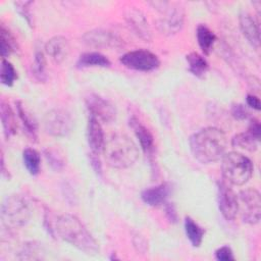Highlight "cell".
<instances>
[{"label":"cell","instance_id":"obj_5","mask_svg":"<svg viewBox=\"0 0 261 261\" xmlns=\"http://www.w3.org/2000/svg\"><path fill=\"white\" fill-rule=\"evenodd\" d=\"M221 171L224 179L233 186L245 185L252 176L253 164L251 160L239 152H228L223 155Z\"/></svg>","mask_w":261,"mask_h":261},{"label":"cell","instance_id":"obj_13","mask_svg":"<svg viewBox=\"0 0 261 261\" xmlns=\"http://www.w3.org/2000/svg\"><path fill=\"white\" fill-rule=\"evenodd\" d=\"M126 23L133 33L145 42L152 40V32L144 13L138 9H129L125 15Z\"/></svg>","mask_w":261,"mask_h":261},{"label":"cell","instance_id":"obj_37","mask_svg":"<svg viewBox=\"0 0 261 261\" xmlns=\"http://www.w3.org/2000/svg\"><path fill=\"white\" fill-rule=\"evenodd\" d=\"M165 213L169 221L176 222L177 221V213L175 210V207L172 203H165Z\"/></svg>","mask_w":261,"mask_h":261},{"label":"cell","instance_id":"obj_38","mask_svg":"<svg viewBox=\"0 0 261 261\" xmlns=\"http://www.w3.org/2000/svg\"><path fill=\"white\" fill-rule=\"evenodd\" d=\"M247 104L252 107L253 109L256 110H260L261 109V104H260V100L258 97L254 96V95H247Z\"/></svg>","mask_w":261,"mask_h":261},{"label":"cell","instance_id":"obj_31","mask_svg":"<svg viewBox=\"0 0 261 261\" xmlns=\"http://www.w3.org/2000/svg\"><path fill=\"white\" fill-rule=\"evenodd\" d=\"M44 155H45V158H46L48 164L54 170L59 171L64 167V165H65L64 159L56 149L48 147L47 149L44 150Z\"/></svg>","mask_w":261,"mask_h":261},{"label":"cell","instance_id":"obj_12","mask_svg":"<svg viewBox=\"0 0 261 261\" xmlns=\"http://www.w3.org/2000/svg\"><path fill=\"white\" fill-rule=\"evenodd\" d=\"M86 105L91 115L96 117L98 120L109 123L116 117L115 107L106 99L99 95L91 94L86 98Z\"/></svg>","mask_w":261,"mask_h":261},{"label":"cell","instance_id":"obj_35","mask_svg":"<svg viewBox=\"0 0 261 261\" xmlns=\"http://www.w3.org/2000/svg\"><path fill=\"white\" fill-rule=\"evenodd\" d=\"M257 141H260V135H261V125L259 120H257L256 118L251 119L248 130Z\"/></svg>","mask_w":261,"mask_h":261},{"label":"cell","instance_id":"obj_3","mask_svg":"<svg viewBox=\"0 0 261 261\" xmlns=\"http://www.w3.org/2000/svg\"><path fill=\"white\" fill-rule=\"evenodd\" d=\"M102 152L106 163L116 169L128 168L139 158L138 146L122 133H114L105 138Z\"/></svg>","mask_w":261,"mask_h":261},{"label":"cell","instance_id":"obj_1","mask_svg":"<svg viewBox=\"0 0 261 261\" xmlns=\"http://www.w3.org/2000/svg\"><path fill=\"white\" fill-rule=\"evenodd\" d=\"M226 147V136L217 127H205L190 138L192 154L202 164H210L220 160L225 154Z\"/></svg>","mask_w":261,"mask_h":261},{"label":"cell","instance_id":"obj_7","mask_svg":"<svg viewBox=\"0 0 261 261\" xmlns=\"http://www.w3.org/2000/svg\"><path fill=\"white\" fill-rule=\"evenodd\" d=\"M238 199L243 221L249 224H257L261 217L260 193L255 189H246L241 191Z\"/></svg>","mask_w":261,"mask_h":261},{"label":"cell","instance_id":"obj_33","mask_svg":"<svg viewBox=\"0 0 261 261\" xmlns=\"http://www.w3.org/2000/svg\"><path fill=\"white\" fill-rule=\"evenodd\" d=\"M215 257L219 261H230L234 260L233 253L228 246H222L215 251Z\"/></svg>","mask_w":261,"mask_h":261},{"label":"cell","instance_id":"obj_21","mask_svg":"<svg viewBox=\"0 0 261 261\" xmlns=\"http://www.w3.org/2000/svg\"><path fill=\"white\" fill-rule=\"evenodd\" d=\"M77 67H108L110 66L109 59L99 52H86L79 57L76 62Z\"/></svg>","mask_w":261,"mask_h":261},{"label":"cell","instance_id":"obj_17","mask_svg":"<svg viewBox=\"0 0 261 261\" xmlns=\"http://www.w3.org/2000/svg\"><path fill=\"white\" fill-rule=\"evenodd\" d=\"M87 139H88V144L91 149V152L95 154H99L103 149L105 137L99 120L92 115L88 120Z\"/></svg>","mask_w":261,"mask_h":261},{"label":"cell","instance_id":"obj_22","mask_svg":"<svg viewBox=\"0 0 261 261\" xmlns=\"http://www.w3.org/2000/svg\"><path fill=\"white\" fill-rule=\"evenodd\" d=\"M187 62H188V66H189V70L197 77H203L208 68V62L206 61V59L200 55L199 53L196 52H192L190 54H188L186 56Z\"/></svg>","mask_w":261,"mask_h":261},{"label":"cell","instance_id":"obj_8","mask_svg":"<svg viewBox=\"0 0 261 261\" xmlns=\"http://www.w3.org/2000/svg\"><path fill=\"white\" fill-rule=\"evenodd\" d=\"M119 61L125 67L138 71H152L160 64L157 55L144 49L126 52L120 57Z\"/></svg>","mask_w":261,"mask_h":261},{"label":"cell","instance_id":"obj_18","mask_svg":"<svg viewBox=\"0 0 261 261\" xmlns=\"http://www.w3.org/2000/svg\"><path fill=\"white\" fill-rule=\"evenodd\" d=\"M169 194L170 185L167 182H162L158 186L144 190L141 194V198L145 204L152 207H156L166 203Z\"/></svg>","mask_w":261,"mask_h":261},{"label":"cell","instance_id":"obj_26","mask_svg":"<svg viewBox=\"0 0 261 261\" xmlns=\"http://www.w3.org/2000/svg\"><path fill=\"white\" fill-rule=\"evenodd\" d=\"M185 231L191 244L194 247H200V245L202 244L205 231L191 217H186L185 219Z\"/></svg>","mask_w":261,"mask_h":261},{"label":"cell","instance_id":"obj_34","mask_svg":"<svg viewBox=\"0 0 261 261\" xmlns=\"http://www.w3.org/2000/svg\"><path fill=\"white\" fill-rule=\"evenodd\" d=\"M231 115L238 120H245L249 117L248 109L242 104H233L231 107Z\"/></svg>","mask_w":261,"mask_h":261},{"label":"cell","instance_id":"obj_16","mask_svg":"<svg viewBox=\"0 0 261 261\" xmlns=\"http://www.w3.org/2000/svg\"><path fill=\"white\" fill-rule=\"evenodd\" d=\"M69 43L66 38L62 36H55L51 38L45 45L46 54L56 63H61L69 54Z\"/></svg>","mask_w":261,"mask_h":261},{"label":"cell","instance_id":"obj_23","mask_svg":"<svg viewBox=\"0 0 261 261\" xmlns=\"http://www.w3.org/2000/svg\"><path fill=\"white\" fill-rule=\"evenodd\" d=\"M197 40L203 53L208 55L212 50L216 36L208 27L205 24H200L197 28Z\"/></svg>","mask_w":261,"mask_h":261},{"label":"cell","instance_id":"obj_10","mask_svg":"<svg viewBox=\"0 0 261 261\" xmlns=\"http://www.w3.org/2000/svg\"><path fill=\"white\" fill-rule=\"evenodd\" d=\"M83 42L94 48L114 49L123 46V40L117 34L103 29H96L87 32L83 36Z\"/></svg>","mask_w":261,"mask_h":261},{"label":"cell","instance_id":"obj_9","mask_svg":"<svg viewBox=\"0 0 261 261\" xmlns=\"http://www.w3.org/2000/svg\"><path fill=\"white\" fill-rule=\"evenodd\" d=\"M44 125L47 134L54 137H65L72 128V118L66 110L55 108L46 113Z\"/></svg>","mask_w":261,"mask_h":261},{"label":"cell","instance_id":"obj_36","mask_svg":"<svg viewBox=\"0 0 261 261\" xmlns=\"http://www.w3.org/2000/svg\"><path fill=\"white\" fill-rule=\"evenodd\" d=\"M90 162H91V165H92L93 169L95 170V172L97 174H101L102 173V164H101V161L99 159V154H95V153L91 152Z\"/></svg>","mask_w":261,"mask_h":261},{"label":"cell","instance_id":"obj_19","mask_svg":"<svg viewBox=\"0 0 261 261\" xmlns=\"http://www.w3.org/2000/svg\"><path fill=\"white\" fill-rule=\"evenodd\" d=\"M0 115H1V121H2V126L4 129L5 136L7 138H9V137L15 135L16 129H17L15 113L13 112L10 105L8 103H6L5 101H1Z\"/></svg>","mask_w":261,"mask_h":261},{"label":"cell","instance_id":"obj_2","mask_svg":"<svg viewBox=\"0 0 261 261\" xmlns=\"http://www.w3.org/2000/svg\"><path fill=\"white\" fill-rule=\"evenodd\" d=\"M53 228L54 234L56 233L60 239L85 254L95 255L98 253V243L76 216L71 214L58 216L53 223Z\"/></svg>","mask_w":261,"mask_h":261},{"label":"cell","instance_id":"obj_20","mask_svg":"<svg viewBox=\"0 0 261 261\" xmlns=\"http://www.w3.org/2000/svg\"><path fill=\"white\" fill-rule=\"evenodd\" d=\"M16 111H17V115L19 117V119L21 120L23 127L25 128V132L28 134V136L31 138V140L36 141L38 136V124L36 119L34 118V116H32V114L25 109V107L23 106V104L21 102H16Z\"/></svg>","mask_w":261,"mask_h":261},{"label":"cell","instance_id":"obj_4","mask_svg":"<svg viewBox=\"0 0 261 261\" xmlns=\"http://www.w3.org/2000/svg\"><path fill=\"white\" fill-rule=\"evenodd\" d=\"M32 217V208L20 195L7 196L1 205V220L8 229L25 226Z\"/></svg>","mask_w":261,"mask_h":261},{"label":"cell","instance_id":"obj_14","mask_svg":"<svg viewBox=\"0 0 261 261\" xmlns=\"http://www.w3.org/2000/svg\"><path fill=\"white\" fill-rule=\"evenodd\" d=\"M240 20V29L242 31L243 36L249 42V44L258 49L260 45V30L259 22L256 18L249 12L243 11L239 17Z\"/></svg>","mask_w":261,"mask_h":261},{"label":"cell","instance_id":"obj_15","mask_svg":"<svg viewBox=\"0 0 261 261\" xmlns=\"http://www.w3.org/2000/svg\"><path fill=\"white\" fill-rule=\"evenodd\" d=\"M129 125L139 140L143 152L147 156L152 157L154 150V137L152 133L136 116H132L129 118Z\"/></svg>","mask_w":261,"mask_h":261},{"label":"cell","instance_id":"obj_29","mask_svg":"<svg viewBox=\"0 0 261 261\" xmlns=\"http://www.w3.org/2000/svg\"><path fill=\"white\" fill-rule=\"evenodd\" d=\"M33 75L40 83H45L47 81V72H46V59L43 51L37 49L35 52L34 63L32 67Z\"/></svg>","mask_w":261,"mask_h":261},{"label":"cell","instance_id":"obj_32","mask_svg":"<svg viewBox=\"0 0 261 261\" xmlns=\"http://www.w3.org/2000/svg\"><path fill=\"white\" fill-rule=\"evenodd\" d=\"M32 1H17L14 2L15 10L25 19L30 27L33 25V15H32Z\"/></svg>","mask_w":261,"mask_h":261},{"label":"cell","instance_id":"obj_27","mask_svg":"<svg viewBox=\"0 0 261 261\" xmlns=\"http://www.w3.org/2000/svg\"><path fill=\"white\" fill-rule=\"evenodd\" d=\"M22 159L27 170L32 175H37L40 172L41 156L37 150L33 148L24 149L22 152Z\"/></svg>","mask_w":261,"mask_h":261},{"label":"cell","instance_id":"obj_25","mask_svg":"<svg viewBox=\"0 0 261 261\" xmlns=\"http://www.w3.org/2000/svg\"><path fill=\"white\" fill-rule=\"evenodd\" d=\"M17 50V43L13 35L2 24L0 29V54L2 58L8 57Z\"/></svg>","mask_w":261,"mask_h":261},{"label":"cell","instance_id":"obj_6","mask_svg":"<svg viewBox=\"0 0 261 261\" xmlns=\"http://www.w3.org/2000/svg\"><path fill=\"white\" fill-rule=\"evenodd\" d=\"M150 4L159 12L156 25L161 34L172 36L182 29L185 10L180 5L167 1H155Z\"/></svg>","mask_w":261,"mask_h":261},{"label":"cell","instance_id":"obj_24","mask_svg":"<svg viewBox=\"0 0 261 261\" xmlns=\"http://www.w3.org/2000/svg\"><path fill=\"white\" fill-rule=\"evenodd\" d=\"M45 250L42 244L38 242H28L23 244L18 253V259L20 260H42L44 259Z\"/></svg>","mask_w":261,"mask_h":261},{"label":"cell","instance_id":"obj_28","mask_svg":"<svg viewBox=\"0 0 261 261\" xmlns=\"http://www.w3.org/2000/svg\"><path fill=\"white\" fill-rule=\"evenodd\" d=\"M258 142L259 141H257L249 132L238 134L231 139V145L233 147H238L249 152H255L257 150Z\"/></svg>","mask_w":261,"mask_h":261},{"label":"cell","instance_id":"obj_30","mask_svg":"<svg viewBox=\"0 0 261 261\" xmlns=\"http://www.w3.org/2000/svg\"><path fill=\"white\" fill-rule=\"evenodd\" d=\"M16 77H17V74L13 65L5 58H2L1 70H0L1 83L7 87H11L15 82Z\"/></svg>","mask_w":261,"mask_h":261},{"label":"cell","instance_id":"obj_11","mask_svg":"<svg viewBox=\"0 0 261 261\" xmlns=\"http://www.w3.org/2000/svg\"><path fill=\"white\" fill-rule=\"evenodd\" d=\"M217 203L220 213L226 220L236 218L239 212V199L234 191L223 181L217 185Z\"/></svg>","mask_w":261,"mask_h":261}]
</instances>
